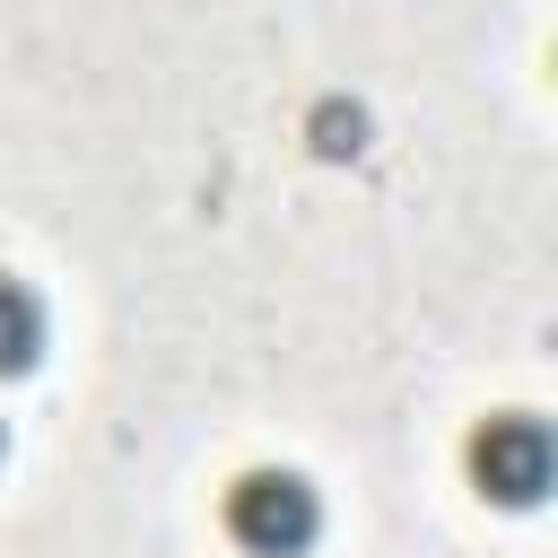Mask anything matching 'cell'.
<instances>
[{"instance_id":"cell-1","label":"cell","mask_w":558,"mask_h":558,"mask_svg":"<svg viewBox=\"0 0 558 558\" xmlns=\"http://www.w3.org/2000/svg\"><path fill=\"white\" fill-rule=\"evenodd\" d=\"M227 532H235L253 558H305V549L323 541V497H314L305 471L262 462V471H244V480L227 488Z\"/></svg>"},{"instance_id":"cell-2","label":"cell","mask_w":558,"mask_h":558,"mask_svg":"<svg viewBox=\"0 0 558 558\" xmlns=\"http://www.w3.org/2000/svg\"><path fill=\"white\" fill-rule=\"evenodd\" d=\"M549 471H558V445L532 410H506L488 427H471V488L497 497V506H541L549 497Z\"/></svg>"},{"instance_id":"cell-3","label":"cell","mask_w":558,"mask_h":558,"mask_svg":"<svg viewBox=\"0 0 558 558\" xmlns=\"http://www.w3.org/2000/svg\"><path fill=\"white\" fill-rule=\"evenodd\" d=\"M44 357V296L0 270V375H26Z\"/></svg>"},{"instance_id":"cell-4","label":"cell","mask_w":558,"mask_h":558,"mask_svg":"<svg viewBox=\"0 0 558 558\" xmlns=\"http://www.w3.org/2000/svg\"><path fill=\"white\" fill-rule=\"evenodd\" d=\"M314 131H323L314 148H323V157H340V148H357V131H366V122H357V113H314Z\"/></svg>"}]
</instances>
